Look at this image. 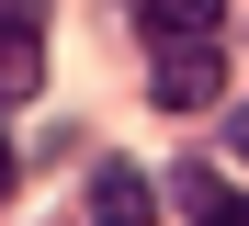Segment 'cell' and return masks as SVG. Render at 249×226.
I'll return each mask as SVG.
<instances>
[{"label":"cell","instance_id":"cell-6","mask_svg":"<svg viewBox=\"0 0 249 226\" xmlns=\"http://www.w3.org/2000/svg\"><path fill=\"white\" fill-rule=\"evenodd\" d=\"M227 136H238V158H249V102H227Z\"/></svg>","mask_w":249,"mask_h":226},{"label":"cell","instance_id":"cell-1","mask_svg":"<svg viewBox=\"0 0 249 226\" xmlns=\"http://www.w3.org/2000/svg\"><path fill=\"white\" fill-rule=\"evenodd\" d=\"M159 102H170V113L227 102V57H215V45H170V57H159Z\"/></svg>","mask_w":249,"mask_h":226},{"label":"cell","instance_id":"cell-3","mask_svg":"<svg viewBox=\"0 0 249 226\" xmlns=\"http://www.w3.org/2000/svg\"><path fill=\"white\" fill-rule=\"evenodd\" d=\"M34 90V0H0V102Z\"/></svg>","mask_w":249,"mask_h":226},{"label":"cell","instance_id":"cell-4","mask_svg":"<svg viewBox=\"0 0 249 226\" xmlns=\"http://www.w3.org/2000/svg\"><path fill=\"white\" fill-rule=\"evenodd\" d=\"M147 34H159V57L170 45H215V0H147Z\"/></svg>","mask_w":249,"mask_h":226},{"label":"cell","instance_id":"cell-2","mask_svg":"<svg viewBox=\"0 0 249 226\" xmlns=\"http://www.w3.org/2000/svg\"><path fill=\"white\" fill-rule=\"evenodd\" d=\"M159 215V192H147V170H124V158H102L91 170V226H147Z\"/></svg>","mask_w":249,"mask_h":226},{"label":"cell","instance_id":"cell-5","mask_svg":"<svg viewBox=\"0 0 249 226\" xmlns=\"http://www.w3.org/2000/svg\"><path fill=\"white\" fill-rule=\"evenodd\" d=\"M204 226H249V192H227V204H215V215H204Z\"/></svg>","mask_w":249,"mask_h":226},{"label":"cell","instance_id":"cell-7","mask_svg":"<svg viewBox=\"0 0 249 226\" xmlns=\"http://www.w3.org/2000/svg\"><path fill=\"white\" fill-rule=\"evenodd\" d=\"M12 170H23V158H12V136H0V204H12Z\"/></svg>","mask_w":249,"mask_h":226}]
</instances>
